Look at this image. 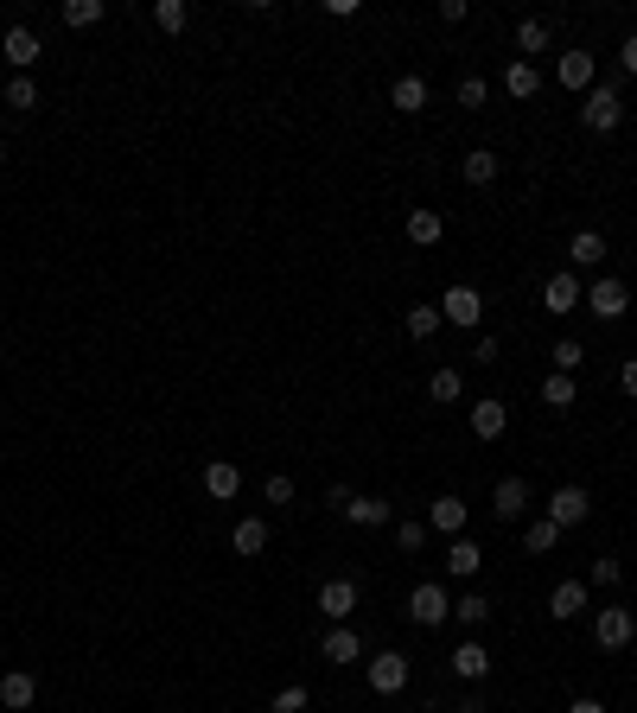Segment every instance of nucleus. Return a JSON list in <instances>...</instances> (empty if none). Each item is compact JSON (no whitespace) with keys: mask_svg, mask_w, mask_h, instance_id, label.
Listing matches in <instances>:
<instances>
[{"mask_svg":"<svg viewBox=\"0 0 637 713\" xmlns=\"http://www.w3.org/2000/svg\"><path fill=\"white\" fill-rule=\"evenodd\" d=\"M587 510H593V497L580 491V484H561V491L548 497V523H555V529H574V523H587Z\"/></svg>","mask_w":637,"mask_h":713,"instance_id":"1a4fd4ad","label":"nucleus"},{"mask_svg":"<svg viewBox=\"0 0 637 713\" xmlns=\"http://www.w3.org/2000/svg\"><path fill=\"white\" fill-rule=\"evenodd\" d=\"M618 382H625V395L637 402V357H625V370H618Z\"/></svg>","mask_w":637,"mask_h":713,"instance_id":"09e8293b","label":"nucleus"},{"mask_svg":"<svg viewBox=\"0 0 637 713\" xmlns=\"http://www.w3.org/2000/svg\"><path fill=\"white\" fill-rule=\"evenodd\" d=\"M32 701H39V682H32L26 669H7V675H0V707H7V713H26Z\"/></svg>","mask_w":637,"mask_h":713,"instance_id":"a211bd4d","label":"nucleus"},{"mask_svg":"<svg viewBox=\"0 0 637 713\" xmlns=\"http://www.w3.org/2000/svg\"><path fill=\"white\" fill-rule=\"evenodd\" d=\"M230 548L243 554V561H255V554H268V523H262V516H243V523L230 529Z\"/></svg>","mask_w":637,"mask_h":713,"instance_id":"5701e85b","label":"nucleus"},{"mask_svg":"<svg viewBox=\"0 0 637 713\" xmlns=\"http://www.w3.org/2000/svg\"><path fill=\"white\" fill-rule=\"evenodd\" d=\"M504 90H510L516 102H529V96L542 90V71H536V64H523V58H516L510 71H504Z\"/></svg>","mask_w":637,"mask_h":713,"instance_id":"bb28decb","label":"nucleus"},{"mask_svg":"<svg viewBox=\"0 0 637 713\" xmlns=\"http://www.w3.org/2000/svg\"><path fill=\"white\" fill-rule=\"evenodd\" d=\"M567 255H574V268H599V262H606V236H599V230H580Z\"/></svg>","mask_w":637,"mask_h":713,"instance_id":"cd10ccee","label":"nucleus"},{"mask_svg":"<svg viewBox=\"0 0 637 713\" xmlns=\"http://www.w3.org/2000/svg\"><path fill=\"white\" fill-rule=\"evenodd\" d=\"M459 172H466V185H497V172H504V160H497L491 147H472V153H466V166H459Z\"/></svg>","mask_w":637,"mask_h":713,"instance_id":"393cba45","label":"nucleus"},{"mask_svg":"<svg viewBox=\"0 0 637 713\" xmlns=\"http://www.w3.org/2000/svg\"><path fill=\"white\" fill-rule=\"evenodd\" d=\"M389 102H395V109H402V115H421L427 102H434V90H427V77H415V71H408V77H395Z\"/></svg>","mask_w":637,"mask_h":713,"instance_id":"aec40b11","label":"nucleus"},{"mask_svg":"<svg viewBox=\"0 0 637 713\" xmlns=\"http://www.w3.org/2000/svg\"><path fill=\"white\" fill-rule=\"evenodd\" d=\"M555 542H561V529L548 523V516H536V523H523V548H529V554H548Z\"/></svg>","mask_w":637,"mask_h":713,"instance_id":"473e14b6","label":"nucleus"},{"mask_svg":"<svg viewBox=\"0 0 637 713\" xmlns=\"http://www.w3.org/2000/svg\"><path fill=\"white\" fill-rule=\"evenodd\" d=\"M274 713H306V688H300V682H287L281 694H274Z\"/></svg>","mask_w":637,"mask_h":713,"instance_id":"ea45409f","label":"nucleus"},{"mask_svg":"<svg viewBox=\"0 0 637 713\" xmlns=\"http://www.w3.org/2000/svg\"><path fill=\"white\" fill-rule=\"evenodd\" d=\"M370 688H376V694H402V688H408V656H402V650L370 656Z\"/></svg>","mask_w":637,"mask_h":713,"instance_id":"9b49d317","label":"nucleus"},{"mask_svg":"<svg viewBox=\"0 0 637 713\" xmlns=\"http://www.w3.org/2000/svg\"><path fill=\"white\" fill-rule=\"evenodd\" d=\"M319 656H325L332 669H344V663H357V656H364V637H357V631H344V624H332V631L319 637Z\"/></svg>","mask_w":637,"mask_h":713,"instance_id":"4468645a","label":"nucleus"},{"mask_svg":"<svg viewBox=\"0 0 637 713\" xmlns=\"http://www.w3.org/2000/svg\"><path fill=\"white\" fill-rule=\"evenodd\" d=\"M466 109H485V77H459V90H453Z\"/></svg>","mask_w":637,"mask_h":713,"instance_id":"a19ab883","label":"nucleus"},{"mask_svg":"<svg viewBox=\"0 0 637 713\" xmlns=\"http://www.w3.org/2000/svg\"><path fill=\"white\" fill-rule=\"evenodd\" d=\"M580 612H587V580H561L555 593H548V618H561V624H574Z\"/></svg>","mask_w":637,"mask_h":713,"instance_id":"f3484780","label":"nucleus"},{"mask_svg":"<svg viewBox=\"0 0 637 713\" xmlns=\"http://www.w3.org/2000/svg\"><path fill=\"white\" fill-rule=\"evenodd\" d=\"M453 713H491V707H485V688H466V701H459Z\"/></svg>","mask_w":637,"mask_h":713,"instance_id":"49530a36","label":"nucleus"},{"mask_svg":"<svg viewBox=\"0 0 637 713\" xmlns=\"http://www.w3.org/2000/svg\"><path fill=\"white\" fill-rule=\"evenodd\" d=\"M466 497H453V491H440L434 503H427V529H440V535H466Z\"/></svg>","mask_w":637,"mask_h":713,"instance_id":"ddd939ff","label":"nucleus"},{"mask_svg":"<svg viewBox=\"0 0 637 713\" xmlns=\"http://www.w3.org/2000/svg\"><path fill=\"white\" fill-rule=\"evenodd\" d=\"M625 580V561H612V554H599L593 561V586H618Z\"/></svg>","mask_w":637,"mask_h":713,"instance_id":"58836bf2","label":"nucleus"},{"mask_svg":"<svg viewBox=\"0 0 637 713\" xmlns=\"http://www.w3.org/2000/svg\"><path fill=\"white\" fill-rule=\"evenodd\" d=\"M453 618L466 624V637H478V624H491V599L485 593H459L453 599Z\"/></svg>","mask_w":637,"mask_h":713,"instance_id":"a878e982","label":"nucleus"},{"mask_svg":"<svg viewBox=\"0 0 637 713\" xmlns=\"http://www.w3.org/2000/svg\"><path fill=\"white\" fill-rule=\"evenodd\" d=\"M408 618L427 624V631H434V624H446V618H453V599H446V586H440V580H421L415 593H408Z\"/></svg>","mask_w":637,"mask_h":713,"instance_id":"f03ea898","label":"nucleus"},{"mask_svg":"<svg viewBox=\"0 0 637 713\" xmlns=\"http://www.w3.org/2000/svg\"><path fill=\"white\" fill-rule=\"evenodd\" d=\"M555 77H561V90H593V83H599L593 51H561V58H555Z\"/></svg>","mask_w":637,"mask_h":713,"instance_id":"f8f14e48","label":"nucleus"},{"mask_svg":"<svg viewBox=\"0 0 637 713\" xmlns=\"http://www.w3.org/2000/svg\"><path fill=\"white\" fill-rule=\"evenodd\" d=\"M268 503H274V510H281V503H294V478H287V472L268 478Z\"/></svg>","mask_w":637,"mask_h":713,"instance_id":"79ce46f5","label":"nucleus"},{"mask_svg":"<svg viewBox=\"0 0 637 713\" xmlns=\"http://www.w3.org/2000/svg\"><path fill=\"white\" fill-rule=\"evenodd\" d=\"M478 567H485V548H478L472 535H453V548H446V573H453V580H478Z\"/></svg>","mask_w":637,"mask_h":713,"instance_id":"dca6fc26","label":"nucleus"},{"mask_svg":"<svg viewBox=\"0 0 637 713\" xmlns=\"http://www.w3.org/2000/svg\"><path fill=\"white\" fill-rule=\"evenodd\" d=\"M402 325H408V338H421V344H427L446 319H440V306H408V312H402Z\"/></svg>","mask_w":637,"mask_h":713,"instance_id":"c85d7f7f","label":"nucleus"},{"mask_svg":"<svg viewBox=\"0 0 637 713\" xmlns=\"http://www.w3.org/2000/svg\"><path fill=\"white\" fill-rule=\"evenodd\" d=\"M516 51H523V64H529V51H548V20H523V26H516Z\"/></svg>","mask_w":637,"mask_h":713,"instance_id":"72a5a7b5","label":"nucleus"},{"mask_svg":"<svg viewBox=\"0 0 637 713\" xmlns=\"http://www.w3.org/2000/svg\"><path fill=\"white\" fill-rule=\"evenodd\" d=\"M446 669L459 675L466 688H485V675H491V650L478 637H466V643H453V656H446Z\"/></svg>","mask_w":637,"mask_h":713,"instance_id":"7ed1b4c3","label":"nucleus"},{"mask_svg":"<svg viewBox=\"0 0 637 713\" xmlns=\"http://www.w3.org/2000/svg\"><path fill=\"white\" fill-rule=\"evenodd\" d=\"M402 230H408V242H415V249H434V242L446 236V217L421 204V211H408V223H402Z\"/></svg>","mask_w":637,"mask_h":713,"instance_id":"4be33fe9","label":"nucleus"},{"mask_svg":"<svg viewBox=\"0 0 637 713\" xmlns=\"http://www.w3.org/2000/svg\"><path fill=\"white\" fill-rule=\"evenodd\" d=\"M427 395H434V402H459L466 382H459V370H434V376H427Z\"/></svg>","mask_w":637,"mask_h":713,"instance_id":"f704fd0d","label":"nucleus"},{"mask_svg":"<svg viewBox=\"0 0 637 713\" xmlns=\"http://www.w3.org/2000/svg\"><path fill=\"white\" fill-rule=\"evenodd\" d=\"M185 20H192V7H185V0H153V26H160L166 39H172V32H185Z\"/></svg>","mask_w":637,"mask_h":713,"instance_id":"c756f323","label":"nucleus"},{"mask_svg":"<svg viewBox=\"0 0 637 713\" xmlns=\"http://www.w3.org/2000/svg\"><path fill=\"white\" fill-rule=\"evenodd\" d=\"M389 503L383 497H351V503H344V523H351V529H383L389 523Z\"/></svg>","mask_w":637,"mask_h":713,"instance_id":"b1692460","label":"nucleus"},{"mask_svg":"<svg viewBox=\"0 0 637 713\" xmlns=\"http://www.w3.org/2000/svg\"><path fill=\"white\" fill-rule=\"evenodd\" d=\"M542 402H548V408H574V376H561V370H555V376L542 382Z\"/></svg>","mask_w":637,"mask_h":713,"instance_id":"e433bc0d","label":"nucleus"},{"mask_svg":"<svg viewBox=\"0 0 637 713\" xmlns=\"http://www.w3.org/2000/svg\"><path fill=\"white\" fill-rule=\"evenodd\" d=\"M440 319L459 325V332H472V325L485 319V300H478V287H446V293H440Z\"/></svg>","mask_w":637,"mask_h":713,"instance_id":"39448f33","label":"nucleus"},{"mask_svg":"<svg viewBox=\"0 0 637 713\" xmlns=\"http://www.w3.org/2000/svg\"><path fill=\"white\" fill-rule=\"evenodd\" d=\"M504 427H510V414L497 395H485V402H472V433L478 440H504Z\"/></svg>","mask_w":637,"mask_h":713,"instance_id":"412c9836","label":"nucleus"},{"mask_svg":"<svg viewBox=\"0 0 637 713\" xmlns=\"http://www.w3.org/2000/svg\"><path fill=\"white\" fill-rule=\"evenodd\" d=\"M7 109L32 115V109H39V83H32V77H7Z\"/></svg>","mask_w":637,"mask_h":713,"instance_id":"2f4dec72","label":"nucleus"},{"mask_svg":"<svg viewBox=\"0 0 637 713\" xmlns=\"http://www.w3.org/2000/svg\"><path fill=\"white\" fill-rule=\"evenodd\" d=\"M567 713H606V701H593V694H580V701H567Z\"/></svg>","mask_w":637,"mask_h":713,"instance_id":"8fccbe9b","label":"nucleus"},{"mask_svg":"<svg viewBox=\"0 0 637 713\" xmlns=\"http://www.w3.org/2000/svg\"><path fill=\"white\" fill-rule=\"evenodd\" d=\"M631 637H637V618L625 612V605H606V612L593 618V643H599V650H625Z\"/></svg>","mask_w":637,"mask_h":713,"instance_id":"423d86ee","label":"nucleus"},{"mask_svg":"<svg viewBox=\"0 0 637 713\" xmlns=\"http://www.w3.org/2000/svg\"><path fill=\"white\" fill-rule=\"evenodd\" d=\"M625 306H631V293H625V281H618V274H599V281L587 287V312L593 319H625Z\"/></svg>","mask_w":637,"mask_h":713,"instance_id":"20e7f679","label":"nucleus"},{"mask_svg":"<svg viewBox=\"0 0 637 713\" xmlns=\"http://www.w3.org/2000/svg\"><path fill=\"white\" fill-rule=\"evenodd\" d=\"M491 510L504 516V523H523V510H529V484H523V478H497Z\"/></svg>","mask_w":637,"mask_h":713,"instance_id":"2eb2a0df","label":"nucleus"},{"mask_svg":"<svg viewBox=\"0 0 637 713\" xmlns=\"http://www.w3.org/2000/svg\"><path fill=\"white\" fill-rule=\"evenodd\" d=\"M618 64H625V77H637V32L625 39V51H618Z\"/></svg>","mask_w":637,"mask_h":713,"instance_id":"de8ad7c7","label":"nucleus"},{"mask_svg":"<svg viewBox=\"0 0 637 713\" xmlns=\"http://www.w3.org/2000/svg\"><path fill=\"white\" fill-rule=\"evenodd\" d=\"M0 166H7V141H0Z\"/></svg>","mask_w":637,"mask_h":713,"instance_id":"3c124183","label":"nucleus"},{"mask_svg":"<svg viewBox=\"0 0 637 713\" xmlns=\"http://www.w3.org/2000/svg\"><path fill=\"white\" fill-rule=\"evenodd\" d=\"M548 357H555V370H561V376H574L580 363H587V351H580L574 338H561V344H555V351H548Z\"/></svg>","mask_w":637,"mask_h":713,"instance_id":"4c0bfd02","label":"nucleus"},{"mask_svg":"<svg viewBox=\"0 0 637 713\" xmlns=\"http://www.w3.org/2000/svg\"><path fill=\"white\" fill-rule=\"evenodd\" d=\"M580 121H587L593 134H612L618 121H625V96H618L612 83H593V90H587V102H580Z\"/></svg>","mask_w":637,"mask_h":713,"instance_id":"f257e3e1","label":"nucleus"},{"mask_svg":"<svg viewBox=\"0 0 637 713\" xmlns=\"http://www.w3.org/2000/svg\"><path fill=\"white\" fill-rule=\"evenodd\" d=\"M395 548H402V554L427 548V523H421V516H402V523H395Z\"/></svg>","mask_w":637,"mask_h":713,"instance_id":"c9c22d12","label":"nucleus"},{"mask_svg":"<svg viewBox=\"0 0 637 713\" xmlns=\"http://www.w3.org/2000/svg\"><path fill=\"white\" fill-rule=\"evenodd\" d=\"M497 357H504V351H497V338H478L472 344V363H497Z\"/></svg>","mask_w":637,"mask_h":713,"instance_id":"a18cd8bd","label":"nucleus"},{"mask_svg":"<svg viewBox=\"0 0 637 713\" xmlns=\"http://www.w3.org/2000/svg\"><path fill=\"white\" fill-rule=\"evenodd\" d=\"M319 612L344 624V618L357 612V580H325V586H319Z\"/></svg>","mask_w":637,"mask_h":713,"instance_id":"6ab92c4d","label":"nucleus"},{"mask_svg":"<svg viewBox=\"0 0 637 713\" xmlns=\"http://www.w3.org/2000/svg\"><path fill=\"white\" fill-rule=\"evenodd\" d=\"M351 497H357V491H351V484H325V503H332V510H338V516H344V503H351Z\"/></svg>","mask_w":637,"mask_h":713,"instance_id":"37998d69","label":"nucleus"},{"mask_svg":"<svg viewBox=\"0 0 637 713\" xmlns=\"http://www.w3.org/2000/svg\"><path fill=\"white\" fill-rule=\"evenodd\" d=\"M204 497H217V503H230L236 491H243V465L236 459H204Z\"/></svg>","mask_w":637,"mask_h":713,"instance_id":"9d476101","label":"nucleus"},{"mask_svg":"<svg viewBox=\"0 0 637 713\" xmlns=\"http://www.w3.org/2000/svg\"><path fill=\"white\" fill-rule=\"evenodd\" d=\"M102 13H109L102 0H64V26H71V32H90Z\"/></svg>","mask_w":637,"mask_h":713,"instance_id":"7c9ffc66","label":"nucleus"},{"mask_svg":"<svg viewBox=\"0 0 637 713\" xmlns=\"http://www.w3.org/2000/svg\"><path fill=\"white\" fill-rule=\"evenodd\" d=\"M574 306H587V287H580V274H574V268L548 274V287H542V312H574Z\"/></svg>","mask_w":637,"mask_h":713,"instance_id":"6e6552de","label":"nucleus"},{"mask_svg":"<svg viewBox=\"0 0 637 713\" xmlns=\"http://www.w3.org/2000/svg\"><path fill=\"white\" fill-rule=\"evenodd\" d=\"M466 13H472L466 0H440V20H446V26H459V20H466Z\"/></svg>","mask_w":637,"mask_h":713,"instance_id":"c03bdc74","label":"nucleus"},{"mask_svg":"<svg viewBox=\"0 0 637 713\" xmlns=\"http://www.w3.org/2000/svg\"><path fill=\"white\" fill-rule=\"evenodd\" d=\"M0 51H7V64H13V77H26L32 64L45 58V45H39V32L32 26H7V39H0Z\"/></svg>","mask_w":637,"mask_h":713,"instance_id":"0eeeda50","label":"nucleus"}]
</instances>
